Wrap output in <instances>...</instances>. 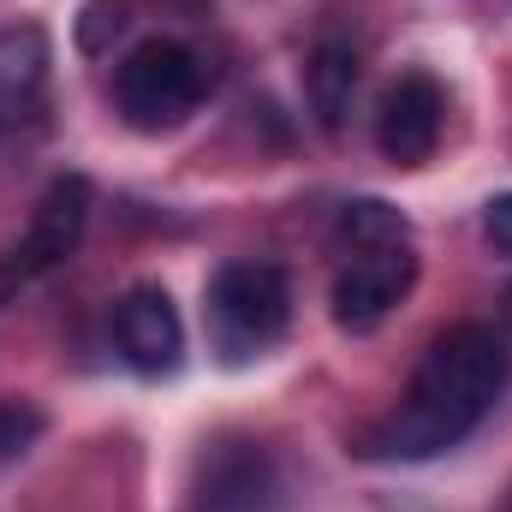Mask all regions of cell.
<instances>
[{"instance_id":"3","label":"cell","mask_w":512,"mask_h":512,"mask_svg":"<svg viewBox=\"0 0 512 512\" xmlns=\"http://www.w3.org/2000/svg\"><path fill=\"white\" fill-rule=\"evenodd\" d=\"M209 90V66L203 54H191L173 36H149L126 54V66L114 72V102L126 114L131 131H173L197 114Z\"/></svg>"},{"instance_id":"12","label":"cell","mask_w":512,"mask_h":512,"mask_svg":"<svg viewBox=\"0 0 512 512\" xmlns=\"http://www.w3.org/2000/svg\"><path fill=\"white\" fill-rule=\"evenodd\" d=\"M126 24H131V0H84L78 6V48L84 54H108Z\"/></svg>"},{"instance_id":"16","label":"cell","mask_w":512,"mask_h":512,"mask_svg":"<svg viewBox=\"0 0 512 512\" xmlns=\"http://www.w3.org/2000/svg\"><path fill=\"white\" fill-rule=\"evenodd\" d=\"M501 322H507V328H512V286H507V292H501Z\"/></svg>"},{"instance_id":"9","label":"cell","mask_w":512,"mask_h":512,"mask_svg":"<svg viewBox=\"0 0 512 512\" xmlns=\"http://www.w3.org/2000/svg\"><path fill=\"white\" fill-rule=\"evenodd\" d=\"M48 90V30L36 18H18L0 30V126H30L42 114Z\"/></svg>"},{"instance_id":"13","label":"cell","mask_w":512,"mask_h":512,"mask_svg":"<svg viewBox=\"0 0 512 512\" xmlns=\"http://www.w3.org/2000/svg\"><path fill=\"white\" fill-rule=\"evenodd\" d=\"M36 441H42V411L24 399H0V465L24 459Z\"/></svg>"},{"instance_id":"10","label":"cell","mask_w":512,"mask_h":512,"mask_svg":"<svg viewBox=\"0 0 512 512\" xmlns=\"http://www.w3.org/2000/svg\"><path fill=\"white\" fill-rule=\"evenodd\" d=\"M358 78H364V66H358V48H352L346 36H322V42L310 48V72H304V84H310V108H316V120H322L328 131L346 126L352 96H358Z\"/></svg>"},{"instance_id":"11","label":"cell","mask_w":512,"mask_h":512,"mask_svg":"<svg viewBox=\"0 0 512 512\" xmlns=\"http://www.w3.org/2000/svg\"><path fill=\"white\" fill-rule=\"evenodd\" d=\"M340 251H399L411 245V221L387 203V197H352L334 221Z\"/></svg>"},{"instance_id":"7","label":"cell","mask_w":512,"mask_h":512,"mask_svg":"<svg viewBox=\"0 0 512 512\" xmlns=\"http://www.w3.org/2000/svg\"><path fill=\"white\" fill-rule=\"evenodd\" d=\"M114 340L137 376H173L185 358V322L161 286H131L114 304Z\"/></svg>"},{"instance_id":"2","label":"cell","mask_w":512,"mask_h":512,"mask_svg":"<svg viewBox=\"0 0 512 512\" xmlns=\"http://www.w3.org/2000/svg\"><path fill=\"white\" fill-rule=\"evenodd\" d=\"M292 322V280L280 262H221L215 280H209V334H215V352L227 364H251L262 358Z\"/></svg>"},{"instance_id":"6","label":"cell","mask_w":512,"mask_h":512,"mask_svg":"<svg viewBox=\"0 0 512 512\" xmlns=\"http://www.w3.org/2000/svg\"><path fill=\"white\" fill-rule=\"evenodd\" d=\"M280 471L256 441H215L197 465V512H268Z\"/></svg>"},{"instance_id":"1","label":"cell","mask_w":512,"mask_h":512,"mask_svg":"<svg viewBox=\"0 0 512 512\" xmlns=\"http://www.w3.org/2000/svg\"><path fill=\"white\" fill-rule=\"evenodd\" d=\"M507 376H512L507 340L483 322H453L447 334L429 340L405 405L358 441V453L387 459V465H417V459H435V453L459 447L495 411Z\"/></svg>"},{"instance_id":"5","label":"cell","mask_w":512,"mask_h":512,"mask_svg":"<svg viewBox=\"0 0 512 512\" xmlns=\"http://www.w3.org/2000/svg\"><path fill=\"white\" fill-rule=\"evenodd\" d=\"M441 114H447V96L429 72H399L393 90L382 96V114H376V143L393 167H423L441 143Z\"/></svg>"},{"instance_id":"8","label":"cell","mask_w":512,"mask_h":512,"mask_svg":"<svg viewBox=\"0 0 512 512\" xmlns=\"http://www.w3.org/2000/svg\"><path fill=\"white\" fill-rule=\"evenodd\" d=\"M90 209H96V185H90L84 173H60V179L42 191V203H36V221H30V233H24V251H12L18 268H24V274L60 268L66 256L84 245Z\"/></svg>"},{"instance_id":"14","label":"cell","mask_w":512,"mask_h":512,"mask_svg":"<svg viewBox=\"0 0 512 512\" xmlns=\"http://www.w3.org/2000/svg\"><path fill=\"white\" fill-rule=\"evenodd\" d=\"M483 233H489V245H495V251L512 256V191H501V197H489V203H483Z\"/></svg>"},{"instance_id":"15","label":"cell","mask_w":512,"mask_h":512,"mask_svg":"<svg viewBox=\"0 0 512 512\" xmlns=\"http://www.w3.org/2000/svg\"><path fill=\"white\" fill-rule=\"evenodd\" d=\"M24 280H30V274H24V268H18V256H0V310H6V304H12V292H18V286H24Z\"/></svg>"},{"instance_id":"4","label":"cell","mask_w":512,"mask_h":512,"mask_svg":"<svg viewBox=\"0 0 512 512\" xmlns=\"http://www.w3.org/2000/svg\"><path fill=\"white\" fill-rule=\"evenodd\" d=\"M411 286H417V251L411 245H399V251H346L334 286H328L334 322L346 334H376L405 304Z\"/></svg>"}]
</instances>
